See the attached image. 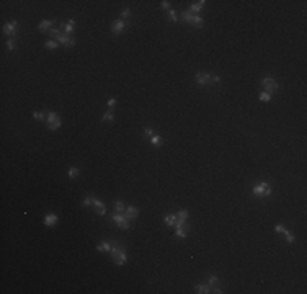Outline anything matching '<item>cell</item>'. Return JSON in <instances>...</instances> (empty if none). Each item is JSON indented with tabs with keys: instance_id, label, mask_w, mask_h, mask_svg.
Listing matches in <instances>:
<instances>
[{
	"instance_id": "6da1fadb",
	"label": "cell",
	"mask_w": 307,
	"mask_h": 294,
	"mask_svg": "<svg viewBox=\"0 0 307 294\" xmlns=\"http://www.w3.org/2000/svg\"><path fill=\"white\" fill-rule=\"evenodd\" d=\"M253 195L255 196H263V198H268L271 193H273V188H271V185L268 183V182H260V183H256L255 186H253Z\"/></svg>"
},
{
	"instance_id": "7a4b0ae2",
	"label": "cell",
	"mask_w": 307,
	"mask_h": 294,
	"mask_svg": "<svg viewBox=\"0 0 307 294\" xmlns=\"http://www.w3.org/2000/svg\"><path fill=\"white\" fill-rule=\"evenodd\" d=\"M111 221L116 222V224H118L121 229H123V231H129V229H131L129 222H127V217L124 216V214H119V212L113 214V216H111Z\"/></svg>"
},
{
	"instance_id": "3957f363",
	"label": "cell",
	"mask_w": 307,
	"mask_h": 294,
	"mask_svg": "<svg viewBox=\"0 0 307 294\" xmlns=\"http://www.w3.org/2000/svg\"><path fill=\"white\" fill-rule=\"evenodd\" d=\"M261 87H263V90H265V92L273 93V92L278 90V83H276V80H275L273 77H265L261 80Z\"/></svg>"
},
{
	"instance_id": "277c9868",
	"label": "cell",
	"mask_w": 307,
	"mask_h": 294,
	"mask_svg": "<svg viewBox=\"0 0 307 294\" xmlns=\"http://www.w3.org/2000/svg\"><path fill=\"white\" fill-rule=\"evenodd\" d=\"M57 42H62L64 46H67V47H70V46H75V38H72V36H69V34H64V33H61L57 38H54Z\"/></svg>"
},
{
	"instance_id": "5b68a950",
	"label": "cell",
	"mask_w": 307,
	"mask_h": 294,
	"mask_svg": "<svg viewBox=\"0 0 307 294\" xmlns=\"http://www.w3.org/2000/svg\"><path fill=\"white\" fill-rule=\"evenodd\" d=\"M195 82L198 85H209L211 83V75L209 74H204V72H198L195 75Z\"/></svg>"
},
{
	"instance_id": "8992f818",
	"label": "cell",
	"mask_w": 307,
	"mask_h": 294,
	"mask_svg": "<svg viewBox=\"0 0 307 294\" xmlns=\"http://www.w3.org/2000/svg\"><path fill=\"white\" fill-rule=\"evenodd\" d=\"M2 30H3V33L7 34V36L13 38V36L17 34V23H15V21H10V23H5Z\"/></svg>"
},
{
	"instance_id": "52a82bcc",
	"label": "cell",
	"mask_w": 307,
	"mask_h": 294,
	"mask_svg": "<svg viewBox=\"0 0 307 294\" xmlns=\"http://www.w3.org/2000/svg\"><path fill=\"white\" fill-rule=\"evenodd\" d=\"M126 28V21L124 20H115L111 23V31L115 33V34H119L121 31H123Z\"/></svg>"
},
{
	"instance_id": "ba28073f",
	"label": "cell",
	"mask_w": 307,
	"mask_h": 294,
	"mask_svg": "<svg viewBox=\"0 0 307 294\" xmlns=\"http://www.w3.org/2000/svg\"><path fill=\"white\" fill-rule=\"evenodd\" d=\"M57 221H59L57 214L49 212V214H46V216H44V226H47V227H54L56 224H57Z\"/></svg>"
},
{
	"instance_id": "9c48e42d",
	"label": "cell",
	"mask_w": 307,
	"mask_h": 294,
	"mask_svg": "<svg viewBox=\"0 0 307 294\" xmlns=\"http://www.w3.org/2000/svg\"><path fill=\"white\" fill-rule=\"evenodd\" d=\"M93 206H95V212L98 214V216H105V214H106V207L102 203V199L93 198Z\"/></svg>"
},
{
	"instance_id": "30bf717a",
	"label": "cell",
	"mask_w": 307,
	"mask_h": 294,
	"mask_svg": "<svg viewBox=\"0 0 307 294\" xmlns=\"http://www.w3.org/2000/svg\"><path fill=\"white\" fill-rule=\"evenodd\" d=\"M126 260H127V255H126V250H124V248L121 250V252H119L115 258H113V262H115V265H118V267H123Z\"/></svg>"
},
{
	"instance_id": "8fae6325",
	"label": "cell",
	"mask_w": 307,
	"mask_h": 294,
	"mask_svg": "<svg viewBox=\"0 0 307 294\" xmlns=\"http://www.w3.org/2000/svg\"><path fill=\"white\" fill-rule=\"evenodd\" d=\"M204 5H206V0H199V2H196V3H191L190 12L193 13V15H198V13L203 10V7H204Z\"/></svg>"
},
{
	"instance_id": "7c38bea8",
	"label": "cell",
	"mask_w": 307,
	"mask_h": 294,
	"mask_svg": "<svg viewBox=\"0 0 307 294\" xmlns=\"http://www.w3.org/2000/svg\"><path fill=\"white\" fill-rule=\"evenodd\" d=\"M51 28H54V21L52 20H42L41 23L38 25V30L39 31H49Z\"/></svg>"
},
{
	"instance_id": "4fadbf2b",
	"label": "cell",
	"mask_w": 307,
	"mask_h": 294,
	"mask_svg": "<svg viewBox=\"0 0 307 294\" xmlns=\"http://www.w3.org/2000/svg\"><path fill=\"white\" fill-rule=\"evenodd\" d=\"M137 214H139V211H137V207H136V206H127L126 211H124V216L127 219H136V217H137Z\"/></svg>"
},
{
	"instance_id": "5bb4252c",
	"label": "cell",
	"mask_w": 307,
	"mask_h": 294,
	"mask_svg": "<svg viewBox=\"0 0 307 294\" xmlns=\"http://www.w3.org/2000/svg\"><path fill=\"white\" fill-rule=\"evenodd\" d=\"M188 231H190V227L185 224V226H181V227H176V231H175V237H178V239H185L188 235Z\"/></svg>"
},
{
	"instance_id": "9a60e30c",
	"label": "cell",
	"mask_w": 307,
	"mask_h": 294,
	"mask_svg": "<svg viewBox=\"0 0 307 294\" xmlns=\"http://www.w3.org/2000/svg\"><path fill=\"white\" fill-rule=\"evenodd\" d=\"M62 30L66 31V34H72V33L75 31V21H74V20H69L67 23L62 25Z\"/></svg>"
},
{
	"instance_id": "2e32d148",
	"label": "cell",
	"mask_w": 307,
	"mask_h": 294,
	"mask_svg": "<svg viewBox=\"0 0 307 294\" xmlns=\"http://www.w3.org/2000/svg\"><path fill=\"white\" fill-rule=\"evenodd\" d=\"M111 247L113 245L110 242H102V243H98V245H97V250H98V252H103V253H110Z\"/></svg>"
},
{
	"instance_id": "e0dca14e",
	"label": "cell",
	"mask_w": 307,
	"mask_h": 294,
	"mask_svg": "<svg viewBox=\"0 0 307 294\" xmlns=\"http://www.w3.org/2000/svg\"><path fill=\"white\" fill-rule=\"evenodd\" d=\"M180 18H181L183 21H186V23L193 25V20H195V15H193L191 12H181V13H180Z\"/></svg>"
},
{
	"instance_id": "ac0fdd59",
	"label": "cell",
	"mask_w": 307,
	"mask_h": 294,
	"mask_svg": "<svg viewBox=\"0 0 307 294\" xmlns=\"http://www.w3.org/2000/svg\"><path fill=\"white\" fill-rule=\"evenodd\" d=\"M163 222H165L168 227H175V224H176V216H175V214H168V216L163 217Z\"/></svg>"
},
{
	"instance_id": "d6986e66",
	"label": "cell",
	"mask_w": 307,
	"mask_h": 294,
	"mask_svg": "<svg viewBox=\"0 0 307 294\" xmlns=\"http://www.w3.org/2000/svg\"><path fill=\"white\" fill-rule=\"evenodd\" d=\"M195 291L198 294H208V292H211V288H209V284H198V286H195Z\"/></svg>"
},
{
	"instance_id": "ffe728a7",
	"label": "cell",
	"mask_w": 307,
	"mask_h": 294,
	"mask_svg": "<svg viewBox=\"0 0 307 294\" xmlns=\"http://www.w3.org/2000/svg\"><path fill=\"white\" fill-rule=\"evenodd\" d=\"M57 119H61V118H59V114H57V113H52V111H49V113H47V116H46L47 124H51V123H54V121H57Z\"/></svg>"
},
{
	"instance_id": "44dd1931",
	"label": "cell",
	"mask_w": 307,
	"mask_h": 294,
	"mask_svg": "<svg viewBox=\"0 0 307 294\" xmlns=\"http://www.w3.org/2000/svg\"><path fill=\"white\" fill-rule=\"evenodd\" d=\"M57 46H59V42L56 41V39H46L44 41V47L46 49H56Z\"/></svg>"
},
{
	"instance_id": "7402d4cb",
	"label": "cell",
	"mask_w": 307,
	"mask_h": 294,
	"mask_svg": "<svg viewBox=\"0 0 307 294\" xmlns=\"http://www.w3.org/2000/svg\"><path fill=\"white\" fill-rule=\"evenodd\" d=\"M208 284H209V288L219 286V278H217L216 275H209V278H208Z\"/></svg>"
},
{
	"instance_id": "603a6c76",
	"label": "cell",
	"mask_w": 307,
	"mask_h": 294,
	"mask_svg": "<svg viewBox=\"0 0 307 294\" xmlns=\"http://www.w3.org/2000/svg\"><path fill=\"white\" fill-rule=\"evenodd\" d=\"M258 98L261 100V102H265V103H268V102H271V93H268V92H260L258 93Z\"/></svg>"
},
{
	"instance_id": "cb8c5ba5",
	"label": "cell",
	"mask_w": 307,
	"mask_h": 294,
	"mask_svg": "<svg viewBox=\"0 0 307 294\" xmlns=\"http://www.w3.org/2000/svg\"><path fill=\"white\" fill-rule=\"evenodd\" d=\"M151 144L154 146V147H160V144H162V137L159 134H154L152 137H151Z\"/></svg>"
},
{
	"instance_id": "d4e9b609",
	"label": "cell",
	"mask_w": 307,
	"mask_h": 294,
	"mask_svg": "<svg viewBox=\"0 0 307 294\" xmlns=\"http://www.w3.org/2000/svg\"><path fill=\"white\" fill-rule=\"evenodd\" d=\"M115 211H116V212H119V214H124V211H126V204H124L123 201H116V203H115Z\"/></svg>"
},
{
	"instance_id": "484cf974",
	"label": "cell",
	"mask_w": 307,
	"mask_h": 294,
	"mask_svg": "<svg viewBox=\"0 0 307 294\" xmlns=\"http://www.w3.org/2000/svg\"><path fill=\"white\" fill-rule=\"evenodd\" d=\"M102 121H115V113H113L111 110H108L103 116H102Z\"/></svg>"
},
{
	"instance_id": "4316f807",
	"label": "cell",
	"mask_w": 307,
	"mask_h": 294,
	"mask_svg": "<svg viewBox=\"0 0 307 294\" xmlns=\"http://www.w3.org/2000/svg\"><path fill=\"white\" fill-rule=\"evenodd\" d=\"M167 18H168V21H172V23H175V21H178V12H176V10H170Z\"/></svg>"
},
{
	"instance_id": "83f0119b",
	"label": "cell",
	"mask_w": 307,
	"mask_h": 294,
	"mask_svg": "<svg viewBox=\"0 0 307 294\" xmlns=\"http://www.w3.org/2000/svg\"><path fill=\"white\" fill-rule=\"evenodd\" d=\"M67 177L72 178V180H74V178H77V177H78V168H77V167H70L69 172H67Z\"/></svg>"
},
{
	"instance_id": "f1b7e54d",
	"label": "cell",
	"mask_w": 307,
	"mask_h": 294,
	"mask_svg": "<svg viewBox=\"0 0 307 294\" xmlns=\"http://www.w3.org/2000/svg\"><path fill=\"white\" fill-rule=\"evenodd\" d=\"M203 17H199V15H195V20H193V26H196V28H201L203 26Z\"/></svg>"
},
{
	"instance_id": "f546056e",
	"label": "cell",
	"mask_w": 307,
	"mask_h": 294,
	"mask_svg": "<svg viewBox=\"0 0 307 294\" xmlns=\"http://www.w3.org/2000/svg\"><path fill=\"white\" fill-rule=\"evenodd\" d=\"M61 124H62V121H61V119H57V121H54V123L47 124V129H49V131H56L57 127H61Z\"/></svg>"
},
{
	"instance_id": "4dcf8cb0",
	"label": "cell",
	"mask_w": 307,
	"mask_h": 294,
	"mask_svg": "<svg viewBox=\"0 0 307 294\" xmlns=\"http://www.w3.org/2000/svg\"><path fill=\"white\" fill-rule=\"evenodd\" d=\"M46 116H47V114H44L42 111H34V113H33V118H34V119H38V121H42Z\"/></svg>"
},
{
	"instance_id": "1f68e13d",
	"label": "cell",
	"mask_w": 307,
	"mask_h": 294,
	"mask_svg": "<svg viewBox=\"0 0 307 294\" xmlns=\"http://www.w3.org/2000/svg\"><path fill=\"white\" fill-rule=\"evenodd\" d=\"M284 239H286L288 243H292V242H294V235H292L288 229H286V231H284Z\"/></svg>"
},
{
	"instance_id": "d6a6232c",
	"label": "cell",
	"mask_w": 307,
	"mask_h": 294,
	"mask_svg": "<svg viewBox=\"0 0 307 294\" xmlns=\"http://www.w3.org/2000/svg\"><path fill=\"white\" fill-rule=\"evenodd\" d=\"M7 49H8V51H13V49H15V39L13 38L7 39Z\"/></svg>"
},
{
	"instance_id": "836d02e7",
	"label": "cell",
	"mask_w": 307,
	"mask_h": 294,
	"mask_svg": "<svg viewBox=\"0 0 307 294\" xmlns=\"http://www.w3.org/2000/svg\"><path fill=\"white\" fill-rule=\"evenodd\" d=\"M90 204H93V196H85L82 201V206H90Z\"/></svg>"
},
{
	"instance_id": "e575fe53",
	"label": "cell",
	"mask_w": 307,
	"mask_h": 294,
	"mask_svg": "<svg viewBox=\"0 0 307 294\" xmlns=\"http://www.w3.org/2000/svg\"><path fill=\"white\" fill-rule=\"evenodd\" d=\"M154 134H155V132H154V129H152V127H146V129H144V136H146V137L151 139Z\"/></svg>"
},
{
	"instance_id": "d590c367",
	"label": "cell",
	"mask_w": 307,
	"mask_h": 294,
	"mask_svg": "<svg viewBox=\"0 0 307 294\" xmlns=\"http://www.w3.org/2000/svg\"><path fill=\"white\" fill-rule=\"evenodd\" d=\"M49 34L54 36V38H57L59 34H61V30H59V28H51V30H49Z\"/></svg>"
},
{
	"instance_id": "8d00e7d4",
	"label": "cell",
	"mask_w": 307,
	"mask_h": 294,
	"mask_svg": "<svg viewBox=\"0 0 307 294\" xmlns=\"http://www.w3.org/2000/svg\"><path fill=\"white\" fill-rule=\"evenodd\" d=\"M275 231H276L278 234H284V231H286V227H284L283 224H276V226H275Z\"/></svg>"
},
{
	"instance_id": "74e56055",
	"label": "cell",
	"mask_w": 307,
	"mask_h": 294,
	"mask_svg": "<svg viewBox=\"0 0 307 294\" xmlns=\"http://www.w3.org/2000/svg\"><path fill=\"white\" fill-rule=\"evenodd\" d=\"M129 15H131V10H129V8L123 10V13H121V20H126V18H129Z\"/></svg>"
},
{
	"instance_id": "f35d334b",
	"label": "cell",
	"mask_w": 307,
	"mask_h": 294,
	"mask_svg": "<svg viewBox=\"0 0 307 294\" xmlns=\"http://www.w3.org/2000/svg\"><path fill=\"white\" fill-rule=\"evenodd\" d=\"M211 83H220V75H211Z\"/></svg>"
},
{
	"instance_id": "ab89813d",
	"label": "cell",
	"mask_w": 307,
	"mask_h": 294,
	"mask_svg": "<svg viewBox=\"0 0 307 294\" xmlns=\"http://www.w3.org/2000/svg\"><path fill=\"white\" fill-rule=\"evenodd\" d=\"M160 7H162L163 10H168V8H170V2H167V0H163V2L160 3Z\"/></svg>"
},
{
	"instance_id": "60d3db41",
	"label": "cell",
	"mask_w": 307,
	"mask_h": 294,
	"mask_svg": "<svg viewBox=\"0 0 307 294\" xmlns=\"http://www.w3.org/2000/svg\"><path fill=\"white\" fill-rule=\"evenodd\" d=\"M113 106H116V100H115V98H110V100H108V108L111 110Z\"/></svg>"
}]
</instances>
